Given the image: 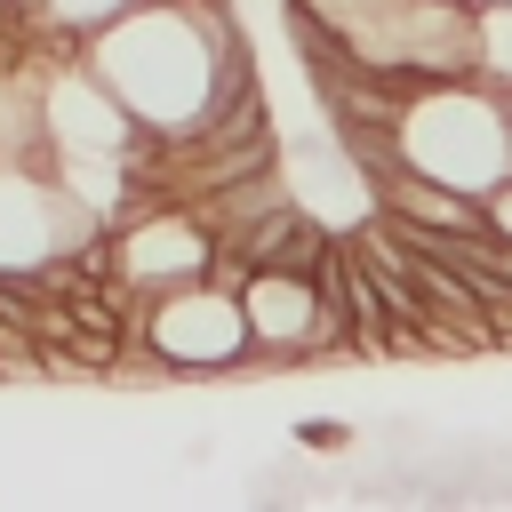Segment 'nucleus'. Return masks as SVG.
I'll use <instances>...</instances> for the list:
<instances>
[{"instance_id": "nucleus-1", "label": "nucleus", "mask_w": 512, "mask_h": 512, "mask_svg": "<svg viewBox=\"0 0 512 512\" xmlns=\"http://www.w3.org/2000/svg\"><path fill=\"white\" fill-rule=\"evenodd\" d=\"M88 72L136 112V128H160V136H184L200 128L232 88H248L256 72L224 64V48L192 24V8L176 0H136L128 16H112L104 32L80 40Z\"/></svg>"}, {"instance_id": "nucleus-2", "label": "nucleus", "mask_w": 512, "mask_h": 512, "mask_svg": "<svg viewBox=\"0 0 512 512\" xmlns=\"http://www.w3.org/2000/svg\"><path fill=\"white\" fill-rule=\"evenodd\" d=\"M120 368H152V376H232V368H256V336H248L240 288L200 272V280H176V288L144 296L136 328L120 344Z\"/></svg>"}, {"instance_id": "nucleus-3", "label": "nucleus", "mask_w": 512, "mask_h": 512, "mask_svg": "<svg viewBox=\"0 0 512 512\" xmlns=\"http://www.w3.org/2000/svg\"><path fill=\"white\" fill-rule=\"evenodd\" d=\"M128 8H136V0H32V32L48 24V32L64 40V56H72L88 32H104V24H112V16H128Z\"/></svg>"}, {"instance_id": "nucleus-4", "label": "nucleus", "mask_w": 512, "mask_h": 512, "mask_svg": "<svg viewBox=\"0 0 512 512\" xmlns=\"http://www.w3.org/2000/svg\"><path fill=\"white\" fill-rule=\"evenodd\" d=\"M480 8V80L496 88V96H512V0H472Z\"/></svg>"}, {"instance_id": "nucleus-5", "label": "nucleus", "mask_w": 512, "mask_h": 512, "mask_svg": "<svg viewBox=\"0 0 512 512\" xmlns=\"http://www.w3.org/2000/svg\"><path fill=\"white\" fill-rule=\"evenodd\" d=\"M288 440H296L304 456H344V448H360V432H352L344 416H304V424H296Z\"/></svg>"}, {"instance_id": "nucleus-6", "label": "nucleus", "mask_w": 512, "mask_h": 512, "mask_svg": "<svg viewBox=\"0 0 512 512\" xmlns=\"http://www.w3.org/2000/svg\"><path fill=\"white\" fill-rule=\"evenodd\" d=\"M480 208H488V224H496V240H512V176H504V184H496V192H488Z\"/></svg>"}, {"instance_id": "nucleus-7", "label": "nucleus", "mask_w": 512, "mask_h": 512, "mask_svg": "<svg viewBox=\"0 0 512 512\" xmlns=\"http://www.w3.org/2000/svg\"><path fill=\"white\" fill-rule=\"evenodd\" d=\"M504 280H512V240H504Z\"/></svg>"}, {"instance_id": "nucleus-8", "label": "nucleus", "mask_w": 512, "mask_h": 512, "mask_svg": "<svg viewBox=\"0 0 512 512\" xmlns=\"http://www.w3.org/2000/svg\"><path fill=\"white\" fill-rule=\"evenodd\" d=\"M8 8H24V16H32V0H8Z\"/></svg>"}, {"instance_id": "nucleus-9", "label": "nucleus", "mask_w": 512, "mask_h": 512, "mask_svg": "<svg viewBox=\"0 0 512 512\" xmlns=\"http://www.w3.org/2000/svg\"><path fill=\"white\" fill-rule=\"evenodd\" d=\"M504 112H512V96H504Z\"/></svg>"}]
</instances>
